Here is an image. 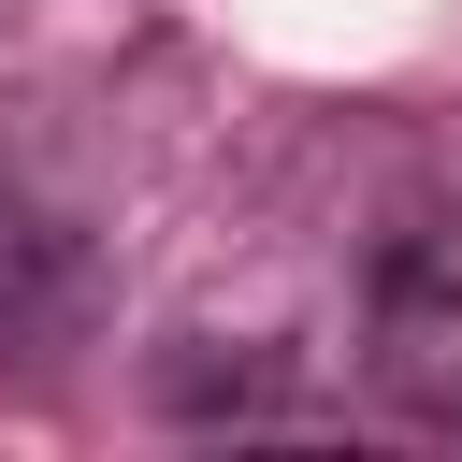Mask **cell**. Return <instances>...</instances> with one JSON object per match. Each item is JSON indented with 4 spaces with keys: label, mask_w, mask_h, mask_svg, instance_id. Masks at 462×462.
<instances>
[{
    "label": "cell",
    "mask_w": 462,
    "mask_h": 462,
    "mask_svg": "<svg viewBox=\"0 0 462 462\" xmlns=\"http://www.w3.org/2000/svg\"><path fill=\"white\" fill-rule=\"evenodd\" d=\"M72 318H87V231L29 173H0V346H58Z\"/></svg>",
    "instance_id": "7a4b0ae2"
},
{
    "label": "cell",
    "mask_w": 462,
    "mask_h": 462,
    "mask_svg": "<svg viewBox=\"0 0 462 462\" xmlns=\"http://www.w3.org/2000/svg\"><path fill=\"white\" fill-rule=\"evenodd\" d=\"M361 361L375 390L419 419V433H462V217H419L390 260H375V303H361Z\"/></svg>",
    "instance_id": "6da1fadb"
}]
</instances>
